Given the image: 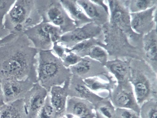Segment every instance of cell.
Listing matches in <instances>:
<instances>
[{"label": "cell", "instance_id": "obj_25", "mask_svg": "<svg viewBox=\"0 0 157 118\" xmlns=\"http://www.w3.org/2000/svg\"><path fill=\"white\" fill-rule=\"evenodd\" d=\"M124 1L130 13L145 11L157 5L156 0H135Z\"/></svg>", "mask_w": 157, "mask_h": 118}, {"label": "cell", "instance_id": "obj_23", "mask_svg": "<svg viewBox=\"0 0 157 118\" xmlns=\"http://www.w3.org/2000/svg\"><path fill=\"white\" fill-rule=\"evenodd\" d=\"M0 118H28L23 99L5 104L0 108Z\"/></svg>", "mask_w": 157, "mask_h": 118}, {"label": "cell", "instance_id": "obj_7", "mask_svg": "<svg viewBox=\"0 0 157 118\" xmlns=\"http://www.w3.org/2000/svg\"><path fill=\"white\" fill-rule=\"evenodd\" d=\"M107 1L109 12V22L123 31L128 38H136L140 36L131 28L130 13L124 2L119 0Z\"/></svg>", "mask_w": 157, "mask_h": 118}, {"label": "cell", "instance_id": "obj_3", "mask_svg": "<svg viewBox=\"0 0 157 118\" xmlns=\"http://www.w3.org/2000/svg\"><path fill=\"white\" fill-rule=\"evenodd\" d=\"M129 81L140 107L145 102L157 98V73L143 59L131 58Z\"/></svg>", "mask_w": 157, "mask_h": 118}, {"label": "cell", "instance_id": "obj_38", "mask_svg": "<svg viewBox=\"0 0 157 118\" xmlns=\"http://www.w3.org/2000/svg\"></svg>", "mask_w": 157, "mask_h": 118}, {"label": "cell", "instance_id": "obj_4", "mask_svg": "<svg viewBox=\"0 0 157 118\" xmlns=\"http://www.w3.org/2000/svg\"><path fill=\"white\" fill-rule=\"evenodd\" d=\"M42 21L34 0H17L5 16L3 24L10 34L18 35Z\"/></svg>", "mask_w": 157, "mask_h": 118}, {"label": "cell", "instance_id": "obj_5", "mask_svg": "<svg viewBox=\"0 0 157 118\" xmlns=\"http://www.w3.org/2000/svg\"><path fill=\"white\" fill-rule=\"evenodd\" d=\"M101 27L105 44H101L100 46L108 52L109 58L111 57V59L141 58L142 55L136 51V47L130 44L127 35L123 31L109 22Z\"/></svg>", "mask_w": 157, "mask_h": 118}, {"label": "cell", "instance_id": "obj_34", "mask_svg": "<svg viewBox=\"0 0 157 118\" xmlns=\"http://www.w3.org/2000/svg\"><path fill=\"white\" fill-rule=\"evenodd\" d=\"M3 24V22L0 20V39H2L10 34Z\"/></svg>", "mask_w": 157, "mask_h": 118}, {"label": "cell", "instance_id": "obj_36", "mask_svg": "<svg viewBox=\"0 0 157 118\" xmlns=\"http://www.w3.org/2000/svg\"><path fill=\"white\" fill-rule=\"evenodd\" d=\"M91 1L94 3L104 8L109 13L108 6L105 4L104 0H93Z\"/></svg>", "mask_w": 157, "mask_h": 118}, {"label": "cell", "instance_id": "obj_12", "mask_svg": "<svg viewBox=\"0 0 157 118\" xmlns=\"http://www.w3.org/2000/svg\"><path fill=\"white\" fill-rule=\"evenodd\" d=\"M50 24L42 22L25 31L24 33L38 51L52 49L53 43L49 33Z\"/></svg>", "mask_w": 157, "mask_h": 118}, {"label": "cell", "instance_id": "obj_30", "mask_svg": "<svg viewBox=\"0 0 157 118\" xmlns=\"http://www.w3.org/2000/svg\"><path fill=\"white\" fill-rule=\"evenodd\" d=\"M82 58L72 52L70 48L64 57L61 60L63 65L66 67H69L77 63L80 62Z\"/></svg>", "mask_w": 157, "mask_h": 118}, {"label": "cell", "instance_id": "obj_33", "mask_svg": "<svg viewBox=\"0 0 157 118\" xmlns=\"http://www.w3.org/2000/svg\"><path fill=\"white\" fill-rule=\"evenodd\" d=\"M52 50L54 54L62 59L69 51V48L63 46L57 42L53 43Z\"/></svg>", "mask_w": 157, "mask_h": 118}, {"label": "cell", "instance_id": "obj_26", "mask_svg": "<svg viewBox=\"0 0 157 118\" xmlns=\"http://www.w3.org/2000/svg\"><path fill=\"white\" fill-rule=\"evenodd\" d=\"M98 39L91 38L82 41L70 48V50L81 58L88 56L91 48L94 45H98Z\"/></svg>", "mask_w": 157, "mask_h": 118}, {"label": "cell", "instance_id": "obj_29", "mask_svg": "<svg viewBox=\"0 0 157 118\" xmlns=\"http://www.w3.org/2000/svg\"><path fill=\"white\" fill-rule=\"evenodd\" d=\"M36 118H61L51 103L49 93H48L44 104Z\"/></svg>", "mask_w": 157, "mask_h": 118}, {"label": "cell", "instance_id": "obj_22", "mask_svg": "<svg viewBox=\"0 0 157 118\" xmlns=\"http://www.w3.org/2000/svg\"><path fill=\"white\" fill-rule=\"evenodd\" d=\"M60 1L70 17L74 21L76 27L82 26L93 22L86 15L76 0H62Z\"/></svg>", "mask_w": 157, "mask_h": 118}, {"label": "cell", "instance_id": "obj_11", "mask_svg": "<svg viewBox=\"0 0 157 118\" xmlns=\"http://www.w3.org/2000/svg\"><path fill=\"white\" fill-rule=\"evenodd\" d=\"M157 5L145 11L130 13V26L135 33L144 35L153 30L156 25Z\"/></svg>", "mask_w": 157, "mask_h": 118}, {"label": "cell", "instance_id": "obj_19", "mask_svg": "<svg viewBox=\"0 0 157 118\" xmlns=\"http://www.w3.org/2000/svg\"><path fill=\"white\" fill-rule=\"evenodd\" d=\"M70 78L67 79L62 86L53 87L49 93L51 103L57 113L61 118L65 115Z\"/></svg>", "mask_w": 157, "mask_h": 118}, {"label": "cell", "instance_id": "obj_37", "mask_svg": "<svg viewBox=\"0 0 157 118\" xmlns=\"http://www.w3.org/2000/svg\"><path fill=\"white\" fill-rule=\"evenodd\" d=\"M1 79H0V108L5 103L4 102L1 85Z\"/></svg>", "mask_w": 157, "mask_h": 118}, {"label": "cell", "instance_id": "obj_17", "mask_svg": "<svg viewBox=\"0 0 157 118\" xmlns=\"http://www.w3.org/2000/svg\"><path fill=\"white\" fill-rule=\"evenodd\" d=\"M68 96L86 100L94 106L103 98L89 88L85 84L83 79L73 75H72L70 79Z\"/></svg>", "mask_w": 157, "mask_h": 118}, {"label": "cell", "instance_id": "obj_20", "mask_svg": "<svg viewBox=\"0 0 157 118\" xmlns=\"http://www.w3.org/2000/svg\"><path fill=\"white\" fill-rule=\"evenodd\" d=\"M142 47L144 51L143 60L157 73V38L156 29L144 35Z\"/></svg>", "mask_w": 157, "mask_h": 118}, {"label": "cell", "instance_id": "obj_18", "mask_svg": "<svg viewBox=\"0 0 157 118\" xmlns=\"http://www.w3.org/2000/svg\"><path fill=\"white\" fill-rule=\"evenodd\" d=\"M131 59L116 58L109 60L105 65L107 70L114 76L117 83L130 81Z\"/></svg>", "mask_w": 157, "mask_h": 118}, {"label": "cell", "instance_id": "obj_24", "mask_svg": "<svg viewBox=\"0 0 157 118\" xmlns=\"http://www.w3.org/2000/svg\"><path fill=\"white\" fill-rule=\"evenodd\" d=\"M94 106L95 118H114L116 108L109 96L103 98Z\"/></svg>", "mask_w": 157, "mask_h": 118}, {"label": "cell", "instance_id": "obj_8", "mask_svg": "<svg viewBox=\"0 0 157 118\" xmlns=\"http://www.w3.org/2000/svg\"><path fill=\"white\" fill-rule=\"evenodd\" d=\"M109 97L116 108L131 109L140 114V107L130 81L117 83L109 92Z\"/></svg>", "mask_w": 157, "mask_h": 118}, {"label": "cell", "instance_id": "obj_14", "mask_svg": "<svg viewBox=\"0 0 157 118\" xmlns=\"http://www.w3.org/2000/svg\"><path fill=\"white\" fill-rule=\"evenodd\" d=\"M69 68L72 75L83 80L109 72L104 65L89 56L82 58L80 62Z\"/></svg>", "mask_w": 157, "mask_h": 118}, {"label": "cell", "instance_id": "obj_21", "mask_svg": "<svg viewBox=\"0 0 157 118\" xmlns=\"http://www.w3.org/2000/svg\"><path fill=\"white\" fill-rule=\"evenodd\" d=\"M78 4L93 22L102 26L109 22V13L91 0H77Z\"/></svg>", "mask_w": 157, "mask_h": 118}, {"label": "cell", "instance_id": "obj_9", "mask_svg": "<svg viewBox=\"0 0 157 118\" xmlns=\"http://www.w3.org/2000/svg\"><path fill=\"white\" fill-rule=\"evenodd\" d=\"M103 34L102 27L93 22L62 35L57 42L63 46L71 48L77 44L91 38L98 39Z\"/></svg>", "mask_w": 157, "mask_h": 118}, {"label": "cell", "instance_id": "obj_1", "mask_svg": "<svg viewBox=\"0 0 157 118\" xmlns=\"http://www.w3.org/2000/svg\"><path fill=\"white\" fill-rule=\"evenodd\" d=\"M24 33L0 47V79H28L37 83L38 51Z\"/></svg>", "mask_w": 157, "mask_h": 118}, {"label": "cell", "instance_id": "obj_27", "mask_svg": "<svg viewBox=\"0 0 157 118\" xmlns=\"http://www.w3.org/2000/svg\"><path fill=\"white\" fill-rule=\"evenodd\" d=\"M141 118H157V98H153L143 104L140 106Z\"/></svg>", "mask_w": 157, "mask_h": 118}, {"label": "cell", "instance_id": "obj_15", "mask_svg": "<svg viewBox=\"0 0 157 118\" xmlns=\"http://www.w3.org/2000/svg\"><path fill=\"white\" fill-rule=\"evenodd\" d=\"M65 116L67 118H95L94 105L86 100L68 96Z\"/></svg>", "mask_w": 157, "mask_h": 118}, {"label": "cell", "instance_id": "obj_31", "mask_svg": "<svg viewBox=\"0 0 157 118\" xmlns=\"http://www.w3.org/2000/svg\"><path fill=\"white\" fill-rule=\"evenodd\" d=\"M114 118H141L140 114L132 110L116 108Z\"/></svg>", "mask_w": 157, "mask_h": 118}, {"label": "cell", "instance_id": "obj_16", "mask_svg": "<svg viewBox=\"0 0 157 118\" xmlns=\"http://www.w3.org/2000/svg\"><path fill=\"white\" fill-rule=\"evenodd\" d=\"M86 86L100 96H109V92L117 83L115 77L109 72L83 79Z\"/></svg>", "mask_w": 157, "mask_h": 118}, {"label": "cell", "instance_id": "obj_35", "mask_svg": "<svg viewBox=\"0 0 157 118\" xmlns=\"http://www.w3.org/2000/svg\"><path fill=\"white\" fill-rule=\"evenodd\" d=\"M17 35L13 34H10L5 38L0 39V47L10 41Z\"/></svg>", "mask_w": 157, "mask_h": 118}, {"label": "cell", "instance_id": "obj_32", "mask_svg": "<svg viewBox=\"0 0 157 118\" xmlns=\"http://www.w3.org/2000/svg\"><path fill=\"white\" fill-rule=\"evenodd\" d=\"M14 0H0V20L3 21L6 15L15 2Z\"/></svg>", "mask_w": 157, "mask_h": 118}, {"label": "cell", "instance_id": "obj_13", "mask_svg": "<svg viewBox=\"0 0 157 118\" xmlns=\"http://www.w3.org/2000/svg\"><path fill=\"white\" fill-rule=\"evenodd\" d=\"M48 93L37 83H34L23 99L28 118H36L43 106Z\"/></svg>", "mask_w": 157, "mask_h": 118}, {"label": "cell", "instance_id": "obj_2", "mask_svg": "<svg viewBox=\"0 0 157 118\" xmlns=\"http://www.w3.org/2000/svg\"><path fill=\"white\" fill-rule=\"evenodd\" d=\"M37 73V83L48 93L53 87L63 85L72 75L52 50L39 51Z\"/></svg>", "mask_w": 157, "mask_h": 118}, {"label": "cell", "instance_id": "obj_10", "mask_svg": "<svg viewBox=\"0 0 157 118\" xmlns=\"http://www.w3.org/2000/svg\"><path fill=\"white\" fill-rule=\"evenodd\" d=\"M34 84L28 79H2L1 85L5 103H9L23 99Z\"/></svg>", "mask_w": 157, "mask_h": 118}, {"label": "cell", "instance_id": "obj_6", "mask_svg": "<svg viewBox=\"0 0 157 118\" xmlns=\"http://www.w3.org/2000/svg\"><path fill=\"white\" fill-rule=\"evenodd\" d=\"M42 22L59 27L62 35L76 28L60 0H34Z\"/></svg>", "mask_w": 157, "mask_h": 118}, {"label": "cell", "instance_id": "obj_28", "mask_svg": "<svg viewBox=\"0 0 157 118\" xmlns=\"http://www.w3.org/2000/svg\"><path fill=\"white\" fill-rule=\"evenodd\" d=\"M88 56L99 62L104 66L109 60V55L106 50L98 45H94L91 48Z\"/></svg>", "mask_w": 157, "mask_h": 118}]
</instances>
